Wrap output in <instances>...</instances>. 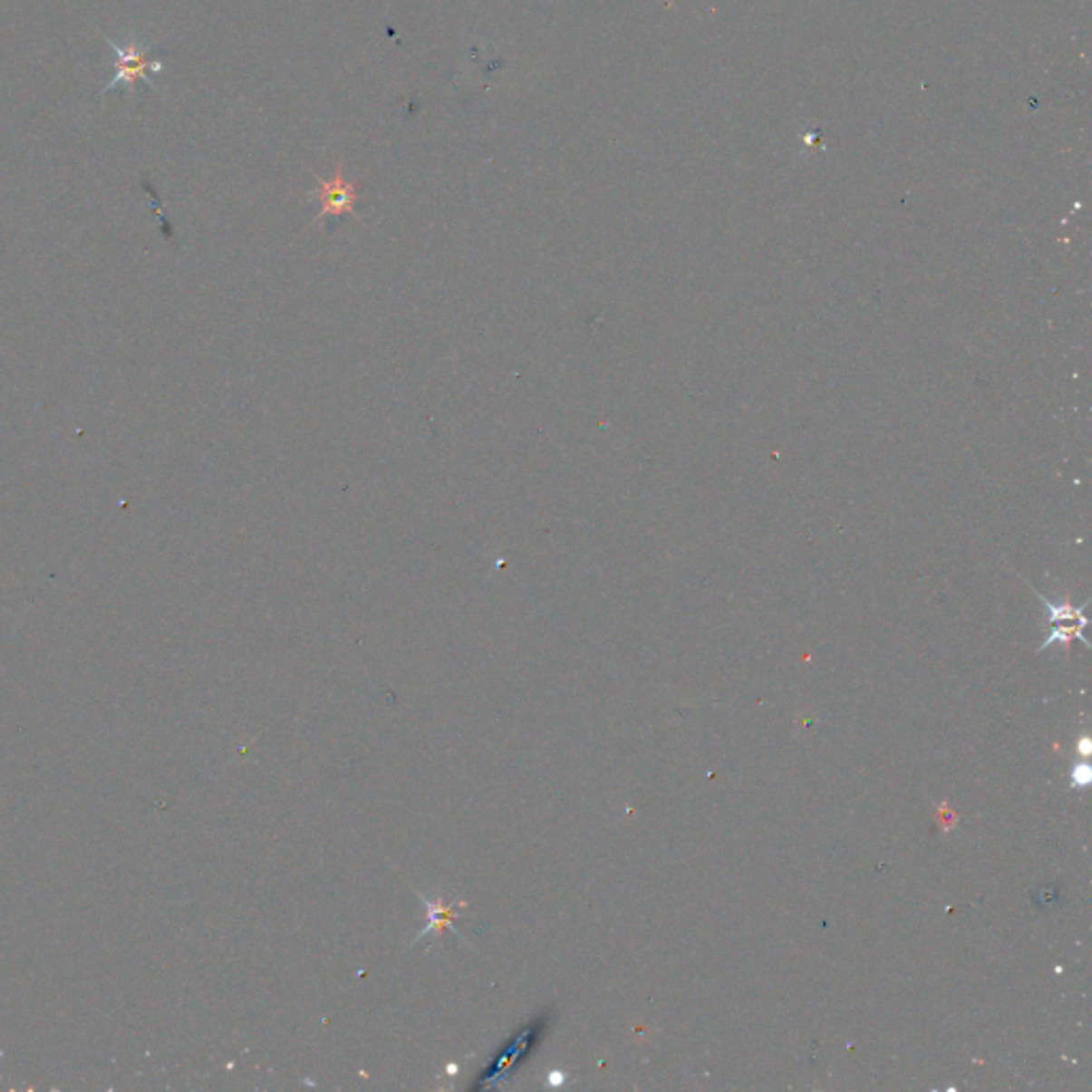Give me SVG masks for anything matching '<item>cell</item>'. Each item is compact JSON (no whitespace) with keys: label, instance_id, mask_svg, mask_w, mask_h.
I'll return each mask as SVG.
<instances>
[{"label":"cell","instance_id":"3957f363","mask_svg":"<svg viewBox=\"0 0 1092 1092\" xmlns=\"http://www.w3.org/2000/svg\"><path fill=\"white\" fill-rule=\"evenodd\" d=\"M420 901L427 904V911H430V924H427L425 931H420L416 934V941L427 937L430 933H436V937L442 934V931H452L457 934V939H463L461 933L455 928V920L457 918V909L466 907V903H449L444 904L442 898H436V901H427L425 896H420Z\"/></svg>","mask_w":1092,"mask_h":1092},{"label":"cell","instance_id":"52a82bcc","mask_svg":"<svg viewBox=\"0 0 1092 1092\" xmlns=\"http://www.w3.org/2000/svg\"><path fill=\"white\" fill-rule=\"evenodd\" d=\"M1078 749H1079V756H1084V758H1086V756H1090V739H1088V736H1084V739H1079Z\"/></svg>","mask_w":1092,"mask_h":1092},{"label":"cell","instance_id":"6da1fadb","mask_svg":"<svg viewBox=\"0 0 1092 1092\" xmlns=\"http://www.w3.org/2000/svg\"><path fill=\"white\" fill-rule=\"evenodd\" d=\"M110 45L113 53H116V63H113L116 75H113L110 86L102 90V92H110V90H116L120 86L132 90L137 82H146L150 88H154L152 75L160 73L162 63L159 58L150 56L148 47L143 45L141 41L129 39L124 41V43L110 41Z\"/></svg>","mask_w":1092,"mask_h":1092},{"label":"cell","instance_id":"5b68a950","mask_svg":"<svg viewBox=\"0 0 1092 1092\" xmlns=\"http://www.w3.org/2000/svg\"><path fill=\"white\" fill-rule=\"evenodd\" d=\"M1033 594L1037 597H1039L1041 604L1048 608L1049 623H1052V627H1056V625H1067V623L1079 625V627L1088 625V619H1086V614H1084V608H1086V604H1088V602H1084L1082 606H1073L1069 600H1063V602L1048 600V597L1041 595L1039 591H1037L1035 587H1033Z\"/></svg>","mask_w":1092,"mask_h":1092},{"label":"cell","instance_id":"277c9868","mask_svg":"<svg viewBox=\"0 0 1092 1092\" xmlns=\"http://www.w3.org/2000/svg\"><path fill=\"white\" fill-rule=\"evenodd\" d=\"M536 1029H538V1027H536V1024H532V1027H527V1029H525L523 1033L518 1035L517 1039L512 1041L510 1046L504 1049V1054L499 1056V1058L496 1060V1065L491 1067V1071H488V1076H487V1073H485V1076H480V1082H478V1086H488V1084H491V1079H493V1078H498L499 1073H502V1071L506 1073V1071L510 1069L512 1065L518 1063V1058H521L523 1054H527L529 1049H532V1046H534V1039H536ZM521 1060H523V1058H521Z\"/></svg>","mask_w":1092,"mask_h":1092},{"label":"cell","instance_id":"ba28073f","mask_svg":"<svg viewBox=\"0 0 1092 1092\" xmlns=\"http://www.w3.org/2000/svg\"><path fill=\"white\" fill-rule=\"evenodd\" d=\"M548 1079H551V1084L555 1086V1084L564 1082V1076H561V1073H551V1076H548Z\"/></svg>","mask_w":1092,"mask_h":1092},{"label":"cell","instance_id":"7a4b0ae2","mask_svg":"<svg viewBox=\"0 0 1092 1092\" xmlns=\"http://www.w3.org/2000/svg\"><path fill=\"white\" fill-rule=\"evenodd\" d=\"M316 179L318 188L312 192V198L321 203V214L316 216V220L342 218V216L354 214V205L359 201V184L343 178L342 167L335 169L331 179Z\"/></svg>","mask_w":1092,"mask_h":1092},{"label":"cell","instance_id":"8992f818","mask_svg":"<svg viewBox=\"0 0 1092 1092\" xmlns=\"http://www.w3.org/2000/svg\"><path fill=\"white\" fill-rule=\"evenodd\" d=\"M1092 781V768L1086 762L1076 764L1071 770V786L1078 789L1088 788V783Z\"/></svg>","mask_w":1092,"mask_h":1092}]
</instances>
